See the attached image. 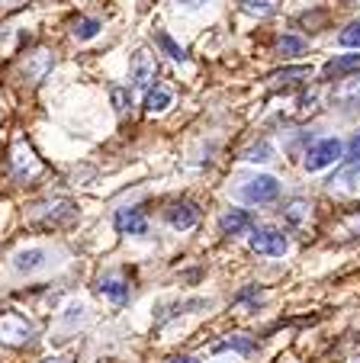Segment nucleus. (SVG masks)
<instances>
[{
  "label": "nucleus",
  "instance_id": "nucleus-16",
  "mask_svg": "<svg viewBox=\"0 0 360 363\" xmlns=\"http://www.w3.org/2000/svg\"><path fill=\"white\" fill-rule=\"evenodd\" d=\"M170 100H174V94H170L168 87H155V90H148V96H145V110L148 113H164L170 106Z\"/></svg>",
  "mask_w": 360,
  "mask_h": 363
},
{
  "label": "nucleus",
  "instance_id": "nucleus-17",
  "mask_svg": "<svg viewBox=\"0 0 360 363\" xmlns=\"http://www.w3.org/2000/svg\"><path fill=\"white\" fill-rule=\"evenodd\" d=\"M309 209H312V206H309L306 199H293V203L283 209V216H286L290 225H302V222L309 219Z\"/></svg>",
  "mask_w": 360,
  "mask_h": 363
},
{
  "label": "nucleus",
  "instance_id": "nucleus-1",
  "mask_svg": "<svg viewBox=\"0 0 360 363\" xmlns=\"http://www.w3.org/2000/svg\"><path fill=\"white\" fill-rule=\"evenodd\" d=\"M36 328L26 322V315L20 312H4L0 315V344H7V347H26L33 341Z\"/></svg>",
  "mask_w": 360,
  "mask_h": 363
},
{
  "label": "nucleus",
  "instance_id": "nucleus-19",
  "mask_svg": "<svg viewBox=\"0 0 360 363\" xmlns=\"http://www.w3.org/2000/svg\"><path fill=\"white\" fill-rule=\"evenodd\" d=\"M71 33H75L81 42H87L100 33V20H87V16H81V20H75V29H71Z\"/></svg>",
  "mask_w": 360,
  "mask_h": 363
},
{
  "label": "nucleus",
  "instance_id": "nucleus-6",
  "mask_svg": "<svg viewBox=\"0 0 360 363\" xmlns=\"http://www.w3.org/2000/svg\"><path fill=\"white\" fill-rule=\"evenodd\" d=\"M155 74H158L155 58H151L145 48L142 52H136V55H132V90H136V94L148 90L151 84H155Z\"/></svg>",
  "mask_w": 360,
  "mask_h": 363
},
{
  "label": "nucleus",
  "instance_id": "nucleus-7",
  "mask_svg": "<svg viewBox=\"0 0 360 363\" xmlns=\"http://www.w3.org/2000/svg\"><path fill=\"white\" fill-rule=\"evenodd\" d=\"M332 103H338L341 110H360V74H351L334 84Z\"/></svg>",
  "mask_w": 360,
  "mask_h": 363
},
{
  "label": "nucleus",
  "instance_id": "nucleus-4",
  "mask_svg": "<svg viewBox=\"0 0 360 363\" xmlns=\"http://www.w3.org/2000/svg\"><path fill=\"white\" fill-rule=\"evenodd\" d=\"M10 164H13V174L20 180H33L42 174V161L36 158V151L29 148L26 138H16L13 151H10Z\"/></svg>",
  "mask_w": 360,
  "mask_h": 363
},
{
  "label": "nucleus",
  "instance_id": "nucleus-21",
  "mask_svg": "<svg viewBox=\"0 0 360 363\" xmlns=\"http://www.w3.org/2000/svg\"><path fill=\"white\" fill-rule=\"evenodd\" d=\"M271 158H273V148L267 142H258L245 151V161H251V164H264V161H271Z\"/></svg>",
  "mask_w": 360,
  "mask_h": 363
},
{
  "label": "nucleus",
  "instance_id": "nucleus-9",
  "mask_svg": "<svg viewBox=\"0 0 360 363\" xmlns=\"http://www.w3.org/2000/svg\"><path fill=\"white\" fill-rule=\"evenodd\" d=\"M116 228L123 235H145L148 232V219H145L142 209L129 206V209H119V213H116Z\"/></svg>",
  "mask_w": 360,
  "mask_h": 363
},
{
  "label": "nucleus",
  "instance_id": "nucleus-13",
  "mask_svg": "<svg viewBox=\"0 0 360 363\" xmlns=\"http://www.w3.org/2000/svg\"><path fill=\"white\" fill-rule=\"evenodd\" d=\"M312 77V65H293V68H283L277 71V74H271L273 87H290V84L296 81H309Z\"/></svg>",
  "mask_w": 360,
  "mask_h": 363
},
{
  "label": "nucleus",
  "instance_id": "nucleus-28",
  "mask_svg": "<svg viewBox=\"0 0 360 363\" xmlns=\"http://www.w3.org/2000/svg\"><path fill=\"white\" fill-rule=\"evenodd\" d=\"M45 363H68V360H65V357H48Z\"/></svg>",
  "mask_w": 360,
  "mask_h": 363
},
{
  "label": "nucleus",
  "instance_id": "nucleus-3",
  "mask_svg": "<svg viewBox=\"0 0 360 363\" xmlns=\"http://www.w3.org/2000/svg\"><path fill=\"white\" fill-rule=\"evenodd\" d=\"M238 196L251 206H264V203H273V199L280 196V184H277V177H271V174H258V177L245 180V184L238 186Z\"/></svg>",
  "mask_w": 360,
  "mask_h": 363
},
{
  "label": "nucleus",
  "instance_id": "nucleus-27",
  "mask_svg": "<svg viewBox=\"0 0 360 363\" xmlns=\"http://www.w3.org/2000/svg\"><path fill=\"white\" fill-rule=\"evenodd\" d=\"M180 4H187V7H200V4H206V0H180Z\"/></svg>",
  "mask_w": 360,
  "mask_h": 363
},
{
  "label": "nucleus",
  "instance_id": "nucleus-12",
  "mask_svg": "<svg viewBox=\"0 0 360 363\" xmlns=\"http://www.w3.org/2000/svg\"><path fill=\"white\" fill-rule=\"evenodd\" d=\"M354 71H360V55H334L325 65V77H334V81H344Z\"/></svg>",
  "mask_w": 360,
  "mask_h": 363
},
{
  "label": "nucleus",
  "instance_id": "nucleus-26",
  "mask_svg": "<svg viewBox=\"0 0 360 363\" xmlns=\"http://www.w3.org/2000/svg\"><path fill=\"white\" fill-rule=\"evenodd\" d=\"M168 363H200L197 357H190V354H184V357H170Z\"/></svg>",
  "mask_w": 360,
  "mask_h": 363
},
{
  "label": "nucleus",
  "instance_id": "nucleus-14",
  "mask_svg": "<svg viewBox=\"0 0 360 363\" xmlns=\"http://www.w3.org/2000/svg\"><path fill=\"white\" fill-rule=\"evenodd\" d=\"M42 264H45V251H42V247H29V251H20L13 257V267L20 270V274H33Z\"/></svg>",
  "mask_w": 360,
  "mask_h": 363
},
{
  "label": "nucleus",
  "instance_id": "nucleus-20",
  "mask_svg": "<svg viewBox=\"0 0 360 363\" xmlns=\"http://www.w3.org/2000/svg\"><path fill=\"white\" fill-rule=\"evenodd\" d=\"M338 42H341L344 48H360V20L347 23V26L338 33Z\"/></svg>",
  "mask_w": 360,
  "mask_h": 363
},
{
  "label": "nucleus",
  "instance_id": "nucleus-11",
  "mask_svg": "<svg viewBox=\"0 0 360 363\" xmlns=\"http://www.w3.org/2000/svg\"><path fill=\"white\" fill-rule=\"evenodd\" d=\"M97 289H100V293L107 296L109 302H116V306H123V302L129 299V283H126L119 274H107V277H100Z\"/></svg>",
  "mask_w": 360,
  "mask_h": 363
},
{
  "label": "nucleus",
  "instance_id": "nucleus-23",
  "mask_svg": "<svg viewBox=\"0 0 360 363\" xmlns=\"http://www.w3.org/2000/svg\"><path fill=\"white\" fill-rule=\"evenodd\" d=\"M155 39H158V45H161L164 48V55H170V58H174V62H184V48H180V45H177V42L174 39H170V35L168 33H158L155 35Z\"/></svg>",
  "mask_w": 360,
  "mask_h": 363
},
{
  "label": "nucleus",
  "instance_id": "nucleus-22",
  "mask_svg": "<svg viewBox=\"0 0 360 363\" xmlns=\"http://www.w3.org/2000/svg\"><path fill=\"white\" fill-rule=\"evenodd\" d=\"M302 48H306V42L299 39V35H280V42H277L280 55H299Z\"/></svg>",
  "mask_w": 360,
  "mask_h": 363
},
{
  "label": "nucleus",
  "instance_id": "nucleus-18",
  "mask_svg": "<svg viewBox=\"0 0 360 363\" xmlns=\"http://www.w3.org/2000/svg\"><path fill=\"white\" fill-rule=\"evenodd\" d=\"M241 10L251 16H271L277 10V0H241Z\"/></svg>",
  "mask_w": 360,
  "mask_h": 363
},
{
  "label": "nucleus",
  "instance_id": "nucleus-10",
  "mask_svg": "<svg viewBox=\"0 0 360 363\" xmlns=\"http://www.w3.org/2000/svg\"><path fill=\"white\" fill-rule=\"evenodd\" d=\"M219 228H222V235H245L254 228V219L245 209H229V213H222V219H219Z\"/></svg>",
  "mask_w": 360,
  "mask_h": 363
},
{
  "label": "nucleus",
  "instance_id": "nucleus-5",
  "mask_svg": "<svg viewBox=\"0 0 360 363\" xmlns=\"http://www.w3.org/2000/svg\"><path fill=\"white\" fill-rule=\"evenodd\" d=\"M290 241H286L283 232L277 228H254L251 235V251L254 254H264V257H283Z\"/></svg>",
  "mask_w": 360,
  "mask_h": 363
},
{
  "label": "nucleus",
  "instance_id": "nucleus-24",
  "mask_svg": "<svg viewBox=\"0 0 360 363\" xmlns=\"http://www.w3.org/2000/svg\"><path fill=\"white\" fill-rule=\"evenodd\" d=\"M347 161H351V164H360V135L351 138V145H347Z\"/></svg>",
  "mask_w": 360,
  "mask_h": 363
},
{
  "label": "nucleus",
  "instance_id": "nucleus-15",
  "mask_svg": "<svg viewBox=\"0 0 360 363\" xmlns=\"http://www.w3.org/2000/svg\"><path fill=\"white\" fill-rule=\"evenodd\" d=\"M222 350H238V354H251V350H254V341H251V337H245V335H231V337H225V341L212 344V354H222Z\"/></svg>",
  "mask_w": 360,
  "mask_h": 363
},
{
  "label": "nucleus",
  "instance_id": "nucleus-25",
  "mask_svg": "<svg viewBox=\"0 0 360 363\" xmlns=\"http://www.w3.org/2000/svg\"><path fill=\"white\" fill-rule=\"evenodd\" d=\"M26 0H0V13H10V10H16V7H23Z\"/></svg>",
  "mask_w": 360,
  "mask_h": 363
},
{
  "label": "nucleus",
  "instance_id": "nucleus-2",
  "mask_svg": "<svg viewBox=\"0 0 360 363\" xmlns=\"http://www.w3.org/2000/svg\"><path fill=\"white\" fill-rule=\"evenodd\" d=\"M341 155H344V145L338 142V138H319V142L309 145L306 151V171L315 174V171H325V167H332L334 161H341Z\"/></svg>",
  "mask_w": 360,
  "mask_h": 363
},
{
  "label": "nucleus",
  "instance_id": "nucleus-8",
  "mask_svg": "<svg viewBox=\"0 0 360 363\" xmlns=\"http://www.w3.org/2000/svg\"><path fill=\"white\" fill-rule=\"evenodd\" d=\"M164 216H168V225L177 228V232L193 228L200 222V209H197V203H190V199H180V203H174Z\"/></svg>",
  "mask_w": 360,
  "mask_h": 363
}]
</instances>
